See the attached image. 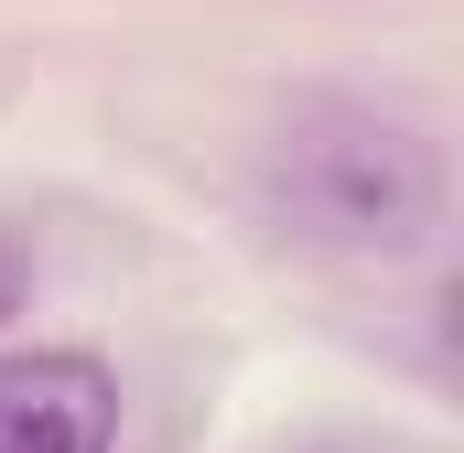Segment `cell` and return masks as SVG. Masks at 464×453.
<instances>
[{
	"label": "cell",
	"instance_id": "cell-3",
	"mask_svg": "<svg viewBox=\"0 0 464 453\" xmlns=\"http://www.w3.org/2000/svg\"><path fill=\"white\" fill-rule=\"evenodd\" d=\"M11 303H22V248L0 237V313H11Z\"/></svg>",
	"mask_w": 464,
	"mask_h": 453
},
{
	"label": "cell",
	"instance_id": "cell-1",
	"mask_svg": "<svg viewBox=\"0 0 464 453\" xmlns=\"http://www.w3.org/2000/svg\"><path fill=\"white\" fill-rule=\"evenodd\" d=\"M259 195L281 237L389 270L443 237V140L378 98H303L259 151Z\"/></svg>",
	"mask_w": 464,
	"mask_h": 453
},
{
	"label": "cell",
	"instance_id": "cell-2",
	"mask_svg": "<svg viewBox=\"0 0 464 453\" xmlns=\"http://www.w3.org/2000/svg\"><path fill=\"white\" fill-rule=\"evenodd\" d=\"M0 453H119V378L87 345L0 356Z\"/></svg>",
	"mask_w": 464,
	"mask_h": 453
}]
</instances>
